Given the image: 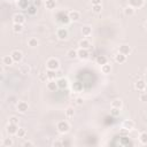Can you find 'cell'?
<instances>
[{"label": "cell", "mask_w": 147, "mask_h": 147, "mask_svg": "<svg viewBox=\"0 0 147 147\" xmlns=\"http://www.w3.org/2000/svg\"><path fill=\"white\" fill-rule=\"evenodd\" d=\"M56 130L59 133L61 134H64V133H68L69 130H70V125L67 121H59L56 123Z\"/></svg>", "instance_id": "cell-1"}, {"label": "cell", "mask_w": 147, "mask_h": 147, "mask_svg": "<svg viewBox=\"0 0 147 147\" xmlns=\"http://www.w3.org/2000/svg\"><path fill=\"white\" fill-rule=\"evenodd\" d=\"M46 68L49 69V70H55L57 71L60 69V61L55 57H49L47 61H46Z\"/></svg>", "instance_id": "cell-2"}, {"label": "cell", "mask_w": 147, "mask_h": 147, "mask_svg": "<svg viewBox=\"0 0 147 147\" xmlns=\"http://www.w3.org/2000/svg\"><path fill=\"white\" fill-rule=\"evenodd\" d=\"M56 37L60 39V40H65L68 37H69V31L67 28H59L56 30Z\"/></svg>", "instance_id": "cell-3"}, {"label": "cell", "mask_w": 147, "mask_h": 147, "mask_svg": "<svg viewBox=\"0 0 147 147\" xmlns=\"http://www.w3.org/2000/svg\"><path fill=\"white\" fill-rule=\"evenodd\" d=\"M16 109H17L18 113L24 114V113H26L28 109H29V103L25 102V101H18L17 105H16Z\"/></svg>", "instance_id": "cell-4"}, {"label": "cell", "mask_w": 147, "mask_h": 147, "mask_svg": "<svg viewBox=\"0 0 147 147\" xmlns=\"http://www.w3.org/2000/svg\"><path fill=\"white\" fill-rule=\"evenodd\" d=\"M10 55H11L14 62H21L22 59H23V53H22L20 49H14V51H11Z\"/></svg>", "instance_id": "cell-5"}, {"label": "cell", "mask_w": 147, "mask_h": 147, "mask_svg": "<svg viewBox=\"0 0 147 147\" xmlns=\"http://www.w3.org/2000/svg\"><path fill=\"white\" fill-rule=\"evenodd\" d=\"M13 22L14 23H18V24H24L25 22V16L21 13H16L13 15Z\"/></svg>", "instance_id": "cell-6"}, {"label": "cell", "mask_w": 147, "mask_h": 147, "mask_svg": "<svg viewBox=\"0 0 147 147\" xmlns=\"http://www.w3.org/2000/svg\"><path fill=\"white\" fill-rule=\"evenodd\" d=\"M18 127H17V124H13V123H8V125L6 126V132L9 134V136H13V134H16Z\"/></svg>", "instance_id": "cell-7"}, {"label": "cell", "mask_w": 147, "mask_h": 147, "mask_svg": "<svg viewBox=\"0 0 147 147\" xmlns=\"http://www.w3.org/2000/svg\"><path fill=\"white\" fill-rule=\"evenodd\" d=\"M77 52H78V59H80L82 61L87 60V59H88V56H90L88 49H86V48H79Z\"/></svg>", "instance_id": "cell-8"}, {"label": "cell", "mask_w": 147, "mask_h": 147, "mask_svg": "<svg viewBox=\"0 0 147 147\" xmlns=\"http://www.w3.org/2000/svg\"><path fill=\"white\" fill-rule=\"evenodd\" d=\"M68 16H69V18H70V21H72V22H76V21H78L79 18H80V13L78 11V10H70L69 13H68Z\"/></svg>", "instance_id": "cell-9"}, {"label": "cell", "mask_w": 147, "mask_h": 147, "mask_svg": "<svg viewBox=\"0 0 147 147\" xmlns=\"http://www.w3.org/2000/svg\"><path fill=\"white\" fill-rule=\"evenodd\" d=\"M1 63L3 65H6V67H9V65H11L14 63V60H13V57H11L10 54L9 55H3L1 57Z\"/></svg>", "instance_id": "cell-10"}, {"label": "cell", "mask_w": 147, "mask_h": 147, "mask_svg": "<svg viewBox=\"0 0 147 147\" xmlns=\"http://www.w3.org/2000/svg\"><path fill=\"white\" fill-rule=\"evenodd\" d=\"M56 82H57V86H59V88H61V90H64V88H67V87L69 86V82H68V79L64 78V77L59 78Z\"/></svg>", "instance_id": "cell-11"}, {"label": "cell", "mask_w": 147, "mask_h": 147, "mask_svg": "<svg viewBox=\"0 0 147 147\" xmlns=\"http://www.w3.org/2000/svg\"><path fill=\"white\" fill-rule=\"evenodd\" d=\"M46 87H47V90H49V91H52V92H55V91L59 88V86H57V82H56V80H54V79L48 80V82H47Z\"/></svg>", "instance_id": "cell-12"}, {"label": "cell", "mask_w": 147, "mask_h": 147, "mask_svg": "<svg viewBox=\"0 0 147 147\" xmlns=\"http://www.w3.org/2000/svg\"><path fill=\"white\" fill-rule=\"evenodd\" d=\"M118 52L122 53V54H124V55H129L131 53V47L129 45H126V44H123V45L119 46Z\"/></svg>", "instance_id": "cell-13"}, {"label": "cell", "mask_w": 147, "mask_h": 147, "mask_svg": "<svg viewBox=\"0 0 147 147\" xmlns=\"http://www.w3.org/2000/svg\"><path fill=\"white\" fill-rule=\"evenodd\" d=\"M122 126L125 127V129H127V130H132V129H134L136 123H134L132 119H125V121H123Z\"/></svg>", "instance_id": "cell-14"}, {"label": "cell", "mask_w": 147, "mask_h": 147, "mask_svg": "<svg viewBox=\"0 0 147 147\" xmlns=\"http://www.w3.org/2000/svg\"><path fill=\"white\" fill-rule=\"evenodd\" d=\"M145 86H146V82L142 79H139L134 83V88L138 91H145Z\"/></svg>", "instance_id": "cell-15"}, {"label": "cell", "mask_w": 147, "mask_h": 147, "mask_svg": "<svg viewBox=\"0 0 147 147\" xmlns=\"http://www.w3.org/2000/svg\"><path fill=\"white\" fill-rule=\"evenodd\" d=\"M82 34L84 37L91 36L92 34V26H90V25H83V28H82Z\"/></svg>", "instance_id": "cell-16"}, {"label": "cell", "mask_w": 147, "mask_h": 147, "mask_svg": "<svg viewBox=\"0 0 147 147\" xmlns=\"http://www.w3.org/2000/svg\"><path fill=\"white\" fill-rule=\"evenodd\" d=\"M78 45H79V48H86V49H88V48L91 47V42H90V40L86 39V38L79 40V44H78Z\"/></svg>", "instance_id": "cell-17"}, {"label": "cell", "mask_w": 147, "mask_h": 147, "mask_svg": "<svg viewBox=\"0 0 147 147\" xmlns=\"http://www.w3.org/2000/svg\"><path fill=\"white\" fill-rule=\"evenodd\" d=\"M134 13H136L134 7H132V6H130V5L124 8V14H125V16H133Z\"/></svg>", "instance_id": "cell-18"}, {"label": "cell", "mask_w": 147, "mask_h": 147, "mask_svg": "<svg viewBox=\"0 0 147 147\" xmlns=\"http://www.w3.org/2000/svg\"><path fill=\"white\" fill-rule=\"evenodd\" d=\"M115 61L117 62V63H124L125 61H126V55H124V54H122V53H117L116 55H115Z\"/></svg>", "instance_id": "cell-19"}, {"label": "cell", "mask_w": 147, "mask_h": 147, "mask_svg": "<svg viewBox=\"0 0 147 147\" xmlns=\"http://www.w3.org/2000/svg\"><path fill=\"white\" fill-rule=\"evenodd\" d=\"M67 57H68V59H71V60H74V59L78 57V52H77L76 49L71 48V49H69V51L67 52Z\"/></svg>", "instance_id": "cell-20"}, {"label": "cell", "mask_w": 147, "mask_h": 147, "mask_svg": "<svg viewBox=\"0 0 147 147\" xmlns=\"http://www.w3.org/2000/svg\"><path fill=\"white\" fill-rule=\"evenodd\" d=\"M30 71H31V68L29 64H22L20 67V72L23 75H28V74H30Z\"/></svg>", "instance_id": "cell-21"}, {"label": "cell", "mask_w": 147, "mask_h": 147, "mask_svg": "<svg viewBox=\"0 0 147 147\" xmlns=\"http://www.w3.org/2000/svg\"><path fill=\"white\" fill-rule=\"evenodd\" d=\"M110 71H111V65H110L108 62L101 65V72H102V74L107 75V74H110Z\"/></svg>", "instance_id": "cell-22"}, {"label": "cell", "mask_w": 147, "mask_h": 147, "mask_svg": "<svg viewBox=\"0 0 147 147\" xmlns=\"http://www.w3.org/2000/svg\"><path fill=\"white\" fill-rule=\"evenodd\" d=\"M72 90L75 92H82L83 91V83H80V82L72 83Z\"/></svg>", "instance_id": "cell-23"}, {"label": "cell", "mask_w": 147, "mask_h": 147, "mask_svg": "<svg viewBox=\"0 0 147 147\" xmlns=\"http://www.w3.org/2000/svg\"><path fill=\"white\" fill-rule=\"evenodd\" d=\"M17 6L21 9H28V7L30 6V3H29V0H18L17 1Z\"/></svg>", "instance_id": "cell-24"}, {"label": "cell", "mask_w": 147, "mask_h": 147, "mask_svg": "<svg viewBox=\"0 0 147 147\" xmlns=\"http://www.w3.org/2000/svg\"><path fill=\"white\" fill-rule=\"evenodd\" d=\"M129 3H130V6H132L134 8H137V7L139 8L144 5V0H129Z\"/></svg>", "instance_id": "cell-25"}, {"label": "cell", "mask_w": 147, "mask_h": 147, "mask_svg": "<svg viewBox=\"0 0 147 147\" xmlns=\"http://www.w3.org/2000/svg\"><path fill=\"white\" fill-rule=\"evenodd\" d=\"M23 29H24L23 24H18V23H14L13 24V31L15 33H21L23 31Z\"/></svg>", "instance_id": "cell-26"}, {"label": "cell", "mask_w": 147, "mask_h": 147, "mask_svg": "<svg viewBox=\"0 0 147 147\" xmlns=\"http://www.w3.org/2000/svg\"><path fill=\"white\" fill-rule=\"evenodd\" d=\"M45 7L47 9H54L56 7V1L55 0H46L45 1Z\"/></svg>", "instance_id": "cell-27"}, {"label": "cell", "mask_w": 147, "mask_h": 147, "mask_svg": "<svg viewBox=\"0 0 147 147\" xmlns=\"http://www.w3.org/2000/svg\"><path fill=\"white\" fill-rule=\"evenodd\" d=\"M95 61H96V63H98V64H100V65H102V64H105V63H107V62H108L107 56H105V55H98Z\"/></svg>", "instance_id": "cell-28"}, {"label": "cell", "mask_w": 147, "mask_h": 147, "mask_svg": "<svg viewBox=\"0 0 147 147\" xmlns=\"http://www.w3.org/2000/svg\"><path fill=\"white\" fill-rule=\"evenodd\" d=\"M55 76H56V71H55V70H49V69H47V71H46V78H47L48 80L55 79Z\"/></svg>", "instance_id": "cell-29"}, {"label": "cell", "mask_w": 147, "mask_h": 147, "mask_svg": "<svg viewBox=\"0 0 147 147\" xmlns=\"http://www.w3.org/2000/svg\"><path fill=\"white\" fill-rule=\"evenodd\" d=\"M110 106H111V107H114V108H122L123 102H122V100H121V99H115V100H113V101H111Z\"/></svg>", "instance_id": "cell-30"}, {"label": "cell", "mask_w": 147, "mask_h": 147, "mask_svg": "<svg viewBox=\"0 0 147 147\" xmlns=\"http://www.w3.org/2000/svg\"><path fill=\"white\" fill-rule=\"evenodd\" d=\"M38 44H39V41H38V39L34 38V37H31V38H29V40H28V45H29L30 47H36V46H38Z\"/></svg>", "instance_id": "cell-31"}, {"label": "cell", "mask_w": 147, "mask_h": 147, "mask_svg": "<svg viewBox=\"0 0 147 147\" xmlns=\"http://www.w3.org/2000/svg\"><path fill=\"white\" fill-rule=\"evenodd\" d=\"M13 145H14V141H13L11 138H5L2 140V146L3 147H11Z\"/></svg>", "instance_id": "cell-32"}, {"label": "cell", "mask_w": 147, "mask_h": 147, "mask_svg": "<svg viewBox=\"0 0 147 147\" xmlns=\"http://www.w3.org/2000/svg\"><path fill=\"white\" fill-rule=\"evenodd\" d=\"M139 141L142 145H147V132H141L139 134Z\"/></svg>", "instance_id": "cell-33"}, {"label": "cell", "mask_w": 147, "mask_h": 147, "mask_svg": "<svg viewBox=\"0 0 147 147\" xmlns=\"http://www.w3.org/2000/svg\"><path fill=\"white\" fill-rule=\"evenodd\" d=\"M74 115H75V109L72 107H68L65 109V116L68 118H71V117H74Z\"/></svg>", "instance_id": "cell-34"}, {"label": "cell", "mask_w": 147, "mask_h": 147, "mask_svg": "<svg viewBox=\"0 0 147 147\" xmlns=\"http://www.w3.org/2000/svg\"><path fill=\"white\" fill-rule=\"evenodd\" d=\"M16 136L18 137V138H24L25 136H26V130L25 129H20L18 127V130H17V132H16Z\"/></svg>", "instance_id": "cell-35"}, {"label": "cell", "mask_w": 147, "mask_h": 147, "mask_svg": "<svg viewBox=\"0 0 147 147\" xmlns=\"http://www.w3.org/2000/svg\"><path fill=\"white\" fill-rule=\"evenodd\" d=\"M102 10V6L101 5H92V11L95 13V14H99L101 13Z\"/></svg>", "instance_id": "cell-36"}, {"label": "cell", "mask_w": 147, "mask_h": 147, "mask_svg": "<svg viewBox=\"0 0 147 147\" xmlns=\"http://www.w3.org/2000/svg\"><path fill=\"white\" fill-rule=\"evenodd\" d=\"M28 14H30V15H34L36 13H37V7L34 6V5H30L29 7H28Z\"/></svg>", "instance_id": "cell-37"}, {"label": "cell", "mask_w": 147, "mask_h": 147, "mask_svg": "<svg viewBox=\"0 0 147 147\" xmlns=\"http://www.w3.org/2000/svg\"><path fill=\"white\" fill-rule=\"evenodd\" d=\"M110 114L113 115V116H118L119 114H121V108H114V107H111V110H110Z\"/></svg>", "instance_id": "cell-38"}, {"label": "cell", "mask_w": 147, "mask_h": 147, "mask_svg": "<svg viewBox=\"0 0 147 147\" xmlns=\"http://www.w3.org/2000/svg\"><path fill=\"white\" fill-rule=\"evenodd\" d=\"M129 132H130V130H127V129H125V127L122 126V129L119 130V136H122V137H127V136H129Z\"/></svg>", "instance_id": "cell-39"}, {"label": "cell", "mask_w": 147, "mask_h": 147, "mask_svg": "<svg viewBox=\"0 0 147 147\" xmlns=\"http://www.w3.org/2000/svg\"><path fill=\"white\" fill-rule=\"evenodd\" d=\"M9 123L18 124V117H16V116H10V117H9Z\"/></svg>", "instance_id": "cell-40"}, {"label": "cell", "mask_w": 147, "mask_h": 147, "mask_svg": "<svg viewBox=\"0 0 147 147\" xmlns=\"http://www.w3.org/2000/svg\"><path fill=\"white\" fill-rule=\"evenodd\" d=\"M139 99H140V101H142V102L147 101V92L141 93V94H140V96H139Z\"/></svg>", "instance_id": "cell-41"}, {"label": "cell", "mask_w": 147, "mask_h": 147, "mask_svg": "<svg viewBox=\"0 0 147 147\" xmlns=\"http://www.w3.org/2000/svg\"><path fill=\"white\" fill-rule=\"evenodd\" d=\"M83 102H84V100H83V98H80V96H78V98H76V103L77 105H83Z\"/></svg>", "instance_id": "cell-42"}, {"label": "cell", "mask_w": 147, "mask_h": 147, "mask_svg": "<svg viewBox=\"0 0 147 147\" xmlns=\"http://www.w3.org/2000/svg\"><path fill=\"white\" fill-rule=\"evenodd\" d=\"M23 146H24V147H29V146H33V142H32V141H29V140H28V141H25V142L23 144Z\"/></svg>", "instance_id": "cell-43"}, {"label": "cell", "mask_w": 147, "mask_h": 147, "mask_svg": "<svg viewBox=\"0 0 147 147\" xmlns=\"http://www.w3.org/2000/svg\"><path fill=\"white\" fill-rule=\"evenodd\" d=\"M101 1L102 0H91V3L92 5H101Z\"/></svg>", "instance_id": "cell-44"}, {"label": "cell", "mask_w": 147, "mask_h": 147, "mask_svg": "<svg viewBox=\"0 0 147 147\" xmlns=\"http://www.w3.org/2000/svg\"><path fill=\"white\" fill-rule=\"evenodd\" d=\"M62 145H63V142H62V141H54V142H53V146H56V147L62 146Z\"/></svg>", "instance_id": "cell-45"}, {"label": "cell", "mask_w": 147, "mask_h": 147, "mask_svg": "<svg viewBox=\"0 0 147 147\" xmlns=\"http://www.w3.org/2000/svg\"><path fill=\"white\" fill-rule=\"evenodd\" d=\"M144 92H147V83H146V86H145V91Z\"/></svg>", "instance_id": "cell-46"}, {"label": "cell", "mask_w": 147, "mask_h": 147, "mask_svg": "<svg viewBox=\"0 0 147 147\" xmlns=\"http://www.w3.org/2000/svg\"><path fill=\"white\" fill-rule=\"evenodd\" d=\"M145 28H146V29H147V21H146V22H145Z\"/></svg>", "instance_id": "cell-47"}, {"label": "cell", "mask_w": 147, "mask_h": 147, "mask_svg": "<svg viewBox=\"0 0 147 147\" xmlns=\"http://www.w3.org/2000/svg\"><path fill=\"white\" fill-rule=\"evenodd\" d=\"M145 76H146V78H147V69H146V74H145Z\"/></svg>", "instance_id": "cell-48"}]
</instances>
